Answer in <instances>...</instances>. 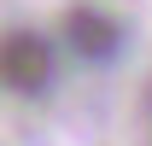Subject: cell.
Returning <instances> with one entry per match:
<instances>
[{
  "instance_id": "obj_1",
  "label": "cell",
  "mask_w": 152,
  "mask_h": 146,
  "mask_svg": "<svg viewBox=\"0 0 152 146\" xmlns=\"http://www.w3.org/2000/svg\"><path fill=\"white\" fill-rule=\"evenodd\" d=\"M53 70H58V53L47 35H35V29H6L0 35V88L6 93L41 99L53 88Z\"/></svg>"
},
{
  "instance_id": "obj_2",
  "label": "cell",
  "mask_w": 152,
  "mask_h": 146,
  "mask_svg": "<svg viewBox=\"0 0 152 146\" xmlns=\"http://www.w3.org/2000/svg\"><path fill=\"white\" fill-rule=\"evenodd\" d=\"M64 47L76 58H88V64H105V58L123 53V23L111 12H99V6H70L64 12Z\"/></svg>"
}]
</instances>
